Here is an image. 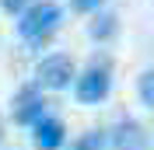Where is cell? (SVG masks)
Instances as JSON below:
<instances>
[{"mask_svg":"<svg viewBox=\"0 0 154 150\" xmlns=\"http://www.w3.org/2000/svg\"><path fill=\"white\" fill-rule=\"evenodd\" d=\"M60 21H63L60 4H53V0H35V4H28V7L21 10V18H18V35L25 38V42H32V46H42L46 38L56 35Z\"/></svg>","mask_w":154,"mask_h":150,"instance_id":"obj_1","label":"cell"},{"mask_svg":"<svg viewBox=\"0 0 154 150\" xmlns=\"http://www.w3.org/2000/svg\"><path fill=\"white\" fill-rule=\"evenodd\" d=\"M112 91V63L109 56H91V63L74 74V98L81 105H102Z\"/></svg>","mask_w":154,"mask_h":150,"instance_id":"obj_2","label":"cell"},{"mask_svg":"<svg viewBox=\"0 0 154 150\" xmlns=\"http://www.w3.org/2000/svg\"><path fill=\"white\" fill-rule=\"evenodd\" d=\"M74 74H77V63L67 52H49L35 66V87H42V91H67L74 84Z\"/></svg>","mask_w":154,"mask_h":150,"instance_id":"obj_3","label":"cell"},{"mask_svg":"<svg viewBox=\"0 0 154 150\" xmlns=\"http://www.w3.org/2000/svg\"><path fill=\"white\" fill-rule=\"evenodd\" d=\"M42 115H49V101H46V94H42V87L35 84H25L14 98H11V119L18 122V126H35Z\"/></svg>","mask_w":154,"mask_h":150,"instance_id":"obj_4","label":"cell"},{"mask_svg":"<svg viewBox=\"0 0 154 150\" xmlns=\"http://www.w3.org/2000/svg\"><path fill=\"white\" fill-rule=\"evenodd\" d=\"M105 140H109V150H151V133L133 115H123L112 126V133H105Z\"/></svg>","mask_w":154,"mask_h":150,"instance_id":"obj_5","label":"cell"},{"mask_svg":"<svg viewBox=\"0 0 154 150\" xmlns=\"http://www.w3.org/2000/svg\"><path fill=\"white\" fill-rule=\"evenodd\" d=\"M67 143V122L60 115H42L32 126V147L35 150H60Z\"/></svg>","mask_w":154,"mask_h":150,"instance_id":"obj_6","label":"cell"},{"mask_svg":"<svg viewBox=\"0 0 154 150\" xmlns=\"http://www.w3.org/2000/svg\"><path fill=\"white\" fill-rule=\"evenodd\" d=\"M116 32H119V18H116L112 10H95V14H91V25H88V35L95 38V42H109V38L116 35Z\"/></svg>","mask_w":154,"mask_h":150,"instance_id":"obj_7","label":"cell"},{"mask_svg":"<svg viewBox=\"0 0 154 150\" xmlns=\"http://www.w3.org/2000/svg\"><path fill=\"white\" fill-rule=\"evenodd\" d=\"M105 147H109L105 133H102V129H88V133H81L67 150H105Z\"/></svg>","mask_w":154,"mask_h":150,"instance_id":"obj_8","label":"cell"},{"mask_svg":"<svg viewBox=\"0 0 154 150\" xmlns=\"http://www.w3.org/2000/svg\"><path fill=\"white\" fill-rule=\"evenodd\" d=\"M137 87H140V101H144V108H154V70H144L140 80H137Z\"/></svg>","mask_w":154,"mask_h":150,"instance_id":"obj_9","label":"cell"},{"mask_svg":"<svg viewBox=\"0 0 154 150\" xmlns=\"http://www.w3.org/2000/svg\"><path fill=\"white\" fill-rule=\"evenodd\" d=\"M70 7H74L77 14H95V10L105 7V0H70Z\"/></svg>","mask_w":154,"mask_h":150,"instance_id":"obj_10","label":"cell"},{"mask_svg":"<svg viewBox=\"0 0 154 150\" xmlns=\"http://www.w3.org/2000/svg\"><path fill=\"white\" fill-rule=\"evenodd\" d=\"M0 7L7 10V14H21V10L28 7V0H0Z\"/></svg>","mask_w":154,"mask_h":150,"instance_id":"obj_11","label":"cell"},{"mask_svg":"<svg viewBox=\"0 0 154 150\" xmlns=\"http://www.w3.org/2000/svg\"><path fill=\"white\" fill-rule=\"evenodd\" d=\"M7 140V126H4V115H0V143Z\"/></svg>","mask_w":154,"mask_h":150,"instance_id":"obj_12","label":"cell"},{"mask_svg":"<svg viewBox=\"0 0 154 150\" xmlns=\"http://www.w3.org/2000/svg\"><path fill=\"white\" fill-rule=\"evenodd\" d=\"M105 150H109V147H105Z\"/></svg>","mask_w":154,"mask_h":150,"instance_id":"obj_13","label":"cell"}]
</instances>
